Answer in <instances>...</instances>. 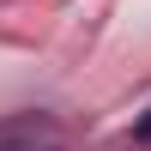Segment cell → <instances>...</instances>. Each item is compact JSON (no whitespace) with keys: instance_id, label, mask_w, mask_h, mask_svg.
I'll use <instances>...</instances> for the list:
<instances>
[{"instance_id":"cell-1","label":"cell","mask_w":151,"mask_h":151,"mask_svg":"<svg viewBox=\"0 0 151 151\" xmlns=\"http://www.w3.org/2000/svg\"><path fill=\"white\" fill-rule=\"evenodd\" d=\"M133 139H139V145H151V109H145V121H139V127H133Z\"/></svg>"}]
</instances>
